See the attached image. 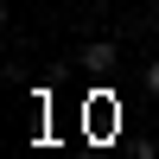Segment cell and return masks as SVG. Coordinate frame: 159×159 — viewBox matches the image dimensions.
<instances>
[{"label": "cell", "mask_w": 159, "mask_h": 159, "mask_svg": "<svg viewBox=\"0 0 159 159\" xmlns=\"http://www.w3.org/2000/svg\"><path fill=\"white\" fill-rule=\"evenodd\" d=\"M76 64H83L89 76H108L115 64H121V45H115V38H89V45L76 51Z\"/></svg>", "instance_id": "6da1fadb"}, {"label": "cell", "mask_w": 159, "mask_h": 159, "mask_svg": "<svg viewBox=\"0 0 159 159\" xmlns=\"http://www.w3.org/2000/svg\"><path fill=\"white\" fill-rule=\"evenodd\" d=\"M147 89H153V96H159V57L147 64Z\"/></svg>", "instance_id": "7a4b0ae2"}]
</instances>
